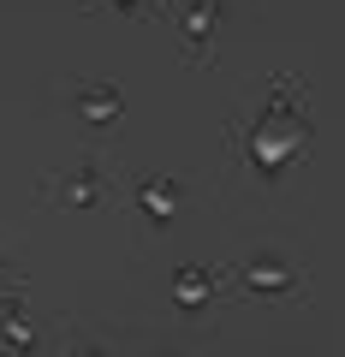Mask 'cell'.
I'll return each mask as SVG.
<instances>
[{"instance_id":"1","label":"cell","mask_w":345,"mask_h":357,"mask_svg":"<svg viewBox=\"0 0 345 357\" xmlns=\"http://www.w3.org/2000/svg\"><path fill=\"white\" fill-rule=\"evenodd\" d=\"M84 107H90V119H107V114H114V102H107V89H90V102H84Z\"/></svg>"}]
</instances>
